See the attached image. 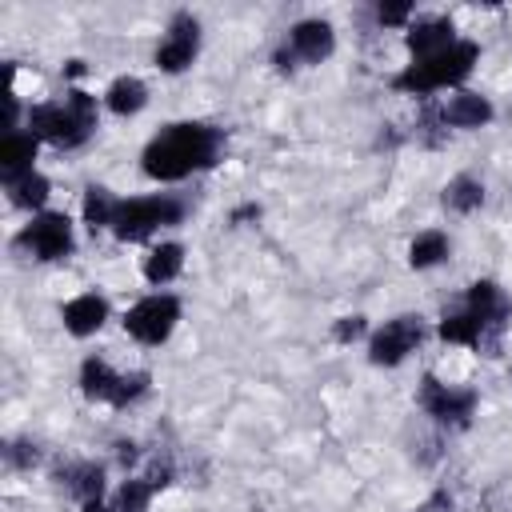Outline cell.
<instances>
[{
    "instance_id": "1",
    "label": "cell",
    "mask_w": 512,
    "mask_h": 512,
    "mask_svg": "<svg viewBox=\"0 0 512 512\" xmlns=\"http://www.w3.org/2000/svg\"><path fill=\"white\" fill-rule=\"evenodd\" d=\"M224 148V132L212 124H168L148 148H144V172L152 180H184L200 168H212Z\"/></svg>"
},
{
    "instance_id": "2",
    "label": "cell",
    "mask_w": 512,
    "mask_h": 512,
    "mask_svg": "<svg viewBox=\"0 0 512 512\" xmlns=\"http://www.w3.org/2000/svg\"><path fill=\"white\" fill-rule=\"evenodd\" d=\"M28 128L36 140H48L56 148H80L96 128V96L68 92L64 104H36L28 112Z\"/></svg>"
},
{
    "instance_id": "3",
    "label": "cell",
    "mask_w": 512,
    "mask_h": 512,
    "mask_svg": "<svg viewBox=\"0 0 512 512\" xmlns=\"http://www.w3.org/2000/svg\"><path fill=\"white\" fill-rule=\"evenodd\" d=\"M472 64H476V44H472V40H456L452 48H444V52H436V56H428V60L408 64V68L392 80V88L412 92V96H428V92H436V88L460 84V80L472 72Z\"/></svg>"
},
{
    "instance_id": "4",
    "label": "cell",
    "mask_w": 512,
    "mask_h": 512,
    "mask_svg": "<svg viewBox=\"0 0 512 512\" xmlns=\"http://www.w3.org/2000/svg\"><path fill=\"white\" fill-rule=\"evenodd\" d=\"M184 204L176 196H140V200H120L112 216L116 240H144L164 224H180Z\"/></svg>"
},
{
    "instance_id": "5",
    "label": "cell",
    "mask_w": 512,
    "mask_h": 512,
    "mask_svg": "<svg viewBox=\"0 0 512 512\" xmlns=\"http://www.w3.org/2000/svg\"><path fill=\"white\" fill-rule=\"evenodd\" d=\"M80 388H84L88 400H104V404L124 408V404H132V400H140V396L148 392V372L120 376V372H112L104 360L92 356V360H84V368H80Z\"/></svg>"
},
{
    "instance_id": "6",
    "label": "cell",
    "mask_w": 512,
    "mask_h": 512,
    "mask_svg": "<svg viewBox=\"0 0 512 512\" xmlns=\"http://www.w3.org/2000/svg\"><path fill=\"white\" fill-rule=\"evenodd\" d=\"M176 320H180V300L168 296V292L144 296L140 304H132V308L124 312V328H128V336L140 340V344H164L168 332L176 328Z\"/></svg>"
},
{
    "instance_id": "7",
    "label": "cell",
    "mask_w": 512,
    "mask_h": 512,
    "mask_svg": "<svg viewBox=\"0 0 512 512\" xmlns=\"http://www.w3.org/2000/svg\"><path fill=\"white\" fill-rule=\"evenodd\" d=\"M16 248L36 256V260H64L72 252V224L64 212H40L20 236Z\"/></svg>"
},
{
    "instance_id": "8",
    "label": "cell",
    "mask_w": 512,
    "mask_h": 512,
    "mask_svg": "<svg viewBox=\"0 0 512 512\" xmlns=\"http://www.w3.org/2000/svg\"><path fill=\"white\" fill-rule=\"evenodd\" d=\"M332 44H336V36H332V24H328V20H300V24L288 32V44L276 48V68L288 72L296 60L320 64V60L332 56Z\"/></svg>"
},
{
    "instance_id": "9",
    "label": "cell",
    "mask_w": 512,
    "mask_h": 512,
    "mask_svg": "<svg viewBox=\"0 0 512 512\" xmlns=\"http://www.w3.org/2000/svg\"><path fill=\"white\" fill-rule=\"evenodd\" d=\"M420 408H424L432 420L448 424V428H464V424L472 420L476 392H472V388H448V384H440L436 376H424V380H420Z\"/></svg>"
},
{
    "instance_id": "10",
    "label": "cell",
    "mask_w": 512,
    "mask_h": 512,
    "mask_svg": "<svg viewBox=\"0 0 512 512\" xmlns=\"http://www.w3.org/2000/svg\"><path fill=\"white\" fill-rule=\"evenodd\" d=\"M420 340H424V320H420V316H396V320H388V324L372 336L368 360L380 364V368H392V364H400L408 352H416Z\"/></svg>"
},
{
    "instance_id": "11",
    "label": "cell",
    "mask_w": 512,
    "mask_h": 512,
    "mask_svg": "<svg viewBox=\"0 0 512 512\" xmlns=\"http://www.w3.org/2000/svg\"><path fill=\"white\" fill-rule=\"evenodd\" d=\"M196 48H200V24H196V16L192 12H176L172 24H168V36L156 48V68L160 72H184L196 60Z\"/></svg>"
},
{
    "instance_id": "12",
    "label": "cell",
    "mask_w": 512,
    "mask_h": 512,
    "mask_svg": "<svg viewBox=\"0 0 512 512\" xmlns=\"http://www.w3.org/2000/svg\"><path fill=\"white\" fill-rule=\"evenodd\" d=\"M464 308L484 324V348L488 352H496V336L504 332V320H508V300H504V292L492 284V280H476L472 288H468V300H464Z\"/></svg>"
},
{
    "instance_id": "13",
    "label": "cell",
    "mask_w": 512,
    "mask_h": 512,
    "mask_svg": "<svg viewBox=\"0 0 512 512\" xmlns=\"http://www.w3.org/2000/svg\"><path fill=\"white\" fill-rule=\"evenodd\" d=\"M56 484L68 496H76L80 504H88V500H100V492H104V468L96 460H72V464L56 468Z\"/></svg>"
},
{
    "instance_id": "14",
    "label": "cell",
    "mask_w": 512,
    "mask_h": 512,
    "mask_svg": "<svg viewBox=\"0 0 512 512\" xmlns=\"http://www.w3.org/2000/svg\"><path fill=\"white\" fill-rule=\"evenodd\" d=\"M452 44H456V32H452L448 16H428V20H416L408 28V48H412L416 60H428V56L452 48Z\"/></svg>"
},
{
    "instance_id": "15",
    "label": "cell",
    "mask_w": 512,
    "mask_h": 512,
    "mask_svg": "<svg viewBox=\"0 0 512 512\" xmlns=\"http://www.w3.org/2000/svg\"><path fill=\"white\" fill-rule=\"evenodd\" d=\"M444 128H484L492 120V104L480 92H456L444 108H440Z\"/></svg>"
},
{
    "instance_id": "16",
    "label": "cell",
    "mask_w": 512,
    "mask_h": 512,
    "mask_svg": "<svg viewBox=\"0 0 512 512\" xmlns=\"http://www.w3.org/2000/svg\"><path fill=\"white\" fill-rule=\"evenodd\" d=\"M32 160H36V136L32 132H8L0 140V172H4V184L28 176L32 172Z\"/></svg>"
},
{
    "instance_id": "17",
    "label": "cell",
    "mask_w": 512,
    "mask_h": 512,
    "mask_svg": "<svg viewBox=\"0 0 512 512\" xmlns=\"http://www.w3.org/2000/svg\"><path fill=\"white\" fill-rule=\"evenodd\" d=\"M104 320H108V304L96 292H84V296H76V300L64 304V328L72 336H92Z\"/></svg>"
},
{
    "instance_id": "18",
    "label": "cell",
    "mask_w": 512,
    "mask_h": 512,
    "mask_svg": "<svg viewBox=\"0 0 512 512\" xmlns=\"http://www.w3.org/2000/svg\"><path fill=\"white\" fill-rule=\"evenodd\" d=\"M440 336L448 340V344H468V348H484V324L468 312V308H460V312H444V320H440Z\"/></svg>"
},
{
    "instance_id": "19",
    "label": "cell",
    "mask_w": 512,
    "mask_h": 512,
    "mask_svg": "<svg viewBox=\"0 0 512 512\" xmlns=\"http://www.w3.org/2000/svg\"><path fill=\"white\" fill-rule=\"evenodd\" d=\"M180 264H184V248L180 244H160V248L148 252L144 276H148V284H168V280L180 276Z\"/></svg>"
},
{
    "instance_id": "20",
    "label": "cell",
    "mask_w": 512,
    "mask_h": 512,
    "mask_svg": "<svg viewBox=\"0 0 512 512\" xmlns=\"http://www.w3.org/2000/svg\"><path fill=\"white\" fill-rule=\"evenodd\" d=\"M144 100H148V88H144V80H136V76H120V80H112V88H108V108H112L116 116L140 112Z\"/></svg>"
},
{
    "instance_id": "21",
    "label": "cell",
    "mask_w": 512,
    "mask_h": 512,
    "mask_svg": "<svg viewBox=\"0 0 512 512\" xmlns=\"http://www.w3.org/2000/svg\"><path fill=\"white\" fill-rule=\"evenodd\" d=\"M116 208H120V200H116L104 184H88V188H84V220H88L92 232H96V228H112Z\"/></svg>"
},
{
    "instance_id": "22",
    "label": "cell",
    "mask_w": 512,
    "mask_h": 512,
    "mask_svg": "<svg viewBox=\"0 0 512 512\" xmlns=\"http://www.w3.org/2000/svg\"><path fill=\"white\" fill-rule=\"evenodd\" d=\"M448 256V236L444 232H420L416 240H412V248H408V264L412 268H432V264H440Z\"/></svg>"
},
{
    "instance_id": "23",
    "label": "cell",
    "mask_w": 512,
    "mask_h": 512,
    "mask_svg": "<svg viewBox=\"0 0 512 512\" xmlns=\"http://www.w3.org/2000/svg\"><path fill=\"white\" fill-rule=\"evenodd\" d=\"M8 196L16 208H40L48 200V180L40 172H28L20 180H8Z\"/></svg>"
},
{
    "instance_id": "24",
    "label": "cell",
    "mask_w": 512,
    "mask_h": 512,
    "mask_svg": "<svg viewBox=\"0 0 512 512\" xmlns=\"http://www.w3.org/2000/svg\"><path fill=\"white\" fill-rule=\"evenodd\" d=\"M480 200H484V188H480V180H472V176H456V180L444 188V204H448L452 212H472V208H480Z\"/></svg>"
},
{
    "instance_id": "25",
    "label": "cell",
    "mask_w": 512,
    "mask_h": 512,
    "mask_svg": "<svg viewBox=\"0 0 512 512\" xmlns=\"http://www.w3.org/2000/svg\"><path fill=\"white\" fill-rule=\"evenodd\" d=\"M152 484L140 476V480H124L120 484V492H116V504H112V512H144L148 508V500H152Z\"/></svg>"
},
{
    "instance_id": "26",
    "label": "cell",
    "mask_w": 512,
    "mask_h": 512,
    "mask_svg": "<svg viewBox=\"0 0 512 512\" xmlns=\"http://www.w3.org/2000/svg\"><path fill=\"white\" fill-rule=\"evenodd\" d=\"M4 460H8L12 468H32V464L40 460V448L28 444V440H12V444H4Z\"/></svg>"
},
{
    "instance_id": "27",
    "label": "cell",
    "mask_w": 512,
    "mask_h": 512,
    "mask_svg": "<svg viewBox=\"0 0 512 512\" xmlns=\"http://www.w3.org/2000/svg\"><path fill=\"white\" fill-rule=\"evenodd\" d=\"M364 316H340L336 324H332V340L336 344H352V340H360L364 336Z\"/></svg>"
},
{
    "instance_id": "28",
    "label": "cell",
    "mask_w": 512,
    "mask_h": 512,
    "mask_svg": "<svg viewBox=\"0 0 512 512\" xmlns=\"http://www.w3.org/2000/svg\"><path fill=\"white\" fill-rule=\"evenodd\" d=\"M412 16V4H380L376 8V20L380 24H404Z\"/></svg>"
},
{
    "instance_id": "29",
    "label": "cell",
    "mask_w": 512,
    "mask_h": 512,
    "mask_svg": "<svg viewBox=\"0 0 512 512\" xmlns=\"http://www.w3.org/2000/svg\"><path fill=\"white\" fill-rule=\"evenodd\" d=\"M144 480H148V484H152V488H164V484H168V480H172V460H168V456H164V460H160V456H156V460H152V468H148V476H144Z\"/></svg>"
},
{
    "instance_id": "30",
    "label": "cell",
    "mask_w": 512,
    "mask_h": 512,
    "mask_svg": "<svg viewBox=\"0 0 512 512\" xmlns=\"http://www.w3.org/2000/svg\"><path fill=\"white\" fill-rule=\"evenodd\" d=\"M448 508H452V496H448V492H436V496H432L428 504H420L416 512H448Z\"/></svg>"
},
{
    "instance_id": "31",
    "label": "cell",
    "mask_w": 512,
    "mask_h": 512,
    "mask_svg": "<svg viewBox=\"0 0 512 512\" xmlns=\"http://www.w3.org/2000/svg\"><path fill=\"white\" fill-rule=\"evenodd\" d=\"M244 220H260V208L256 204H244V208L232 212V224H244Z\"/></svg>"
},
{
    "instance_id": "32",
    "label": "cell",
    "mask_w": 512,
    "mask_h": 512,
    "mask_svg": "<svg viewBox=\"0 0 512 512\" xmlns=\"http://www.w3.org/2000/svg\"><path fill=\"white\" fill-rule=\"evenodd\" d=\"M116 456H120V464H132L140 452H136V444H132V440H120V444H116Z\"/></svg>"
},
{
    "instance_id": "33",
    "label": "cell",
    "mask_w": 512,
    "mask_h": 512,
    "mask_svg": "<svg viewBox=\"0 0 512 512\" xmlns=\"http://www.w3.org/2000/svg\"><path fill=\"white\" fill-rule=\"evenodd\" d=\"M84 512H112V508H104L100 500H88V504H84Z\"/></svg>"
}]
</instances>
